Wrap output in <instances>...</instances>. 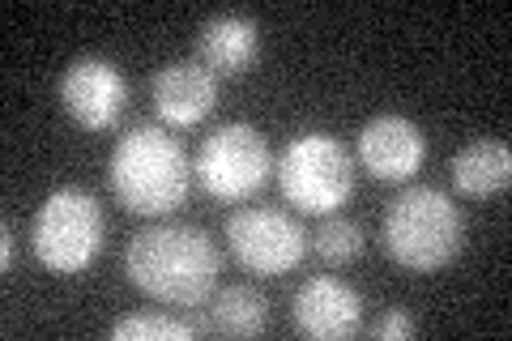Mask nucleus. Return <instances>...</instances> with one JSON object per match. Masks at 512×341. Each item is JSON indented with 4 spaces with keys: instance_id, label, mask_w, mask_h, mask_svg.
Segmentation results:
<instances>
[{
    "instance_id": "nucleus-1",
    "label": "nucleus",
    "mask_w": 512,
    "mask_h": 341,
    "mask_svg": "<svg viewBox=\"0 0 512 341\" xmlns=\"http://www.w3.org/2000/svg\"><path fill=\"white\" fill-rule=\"evenodd\" d=\"M218 243L201 226L163 222L146 226L128 239L124 273L141 295H150L167 307H197L218 286Z\"/></svg>"
},
{
    "instance_id": "nucleus-2",
    "label": "nucleus",
    "mask_w": 512,
    "mask_h": 341,
    "mask_svg": "<svg viewBox=\"0 0 512 341\" xmlns=\"http://www.w3.org/2000/svg\"><path fill=\"white\" fill-rule=\"evenodd\" d=\"M111 192L137 218H163L188 197V154L171 133L137 124L111 150Z\"/></svg>"
},
{
    "instance_id": "nucleus-3",
    "label": "nucleus",
    "mask_w": 512,
    "mask_h": 341,
    "mask_svg": "<svg viewBox=\"0 0 512 341\" xmlns=\"http://www.w3.org/2000/svg\"><path fill=\"white\" fill-rule=\"evenodd\" d=\"M384 248L402 269L431 273L444 269L453 256L466 248V218L461 205L440 188L414 184L389 205L384 214Z\"/></svg>"
},
{
    "instance_id": "nucleus-4",
    "label": "nucleus",
    "mask_w": 512,
    "mask_h": 341,
    "mask_svg": "<svg viewBox=\"0 0 512 341\" xmlns=\"http://www.w3.org/2000/svg\"><path fill=\"white\" fill-rule=\"evenodd\" d=\"M278 188L299 214H338L355 192V162L329 133H303L278 158Z\"/></svg>"
},
{
    "instance_id": "nucleus-5",
    "label": "nucleus",
    "mask_w": 512,
    "mask_h": 341,
    "mask_svg": "<svg viewBox=\"0 0 512 341\" xmlns=\"http://www.w3.org/2000/svg\"><path fill=\"white\" fill-rule=\"evenodd\" d=\"M103 239H107V218L99 201L82 188H56L39 205L35 222H30L35 256L52 273H82L103 252Z\"/></svg>"
},
{
    "instance_id": "nucleus-6",
    "label": "nucleus",
    "mask_w": 512,
    "mask_h": 341,
    "mask_svg": "<svg viewBox=\"0 0 512 341\" xmlns=\"http://www.w3.org/2000/svg\"><path fill=\"white\" fill-rule=\"evenodd\" d=\"M192 171L214 201H248L269 180L274 158H269V141L252 124H222L201 141Z\"/></svg>"
},
{
    "instance_id": "nucleus-7",
    "label": "nucleus",
    "mask_w": 512,
    "mask_h": 341,
    "mask_svg": "<svg viewBox=\"0 0 512 341\" xmlns=\"http://www.w3.org/2000/svg\"><path fill=\"white\" fill-rule=\"evenodd\" d=\"M227 243L231 256L256 278H282L291 273L303 256H308V235L303 226L274 205H248L235 209L227 222Z\"/></svg>"
},
{
    "instance_id": "nucleus-8",
    "label": "nucleus",
    "mask_w": 512,
    "mask_h": 341,
    "mask_svg": "<svg viewBox=\"0 0 512 341\" xmlns=\"http://www.w3.org/2000/svg\"><path fill=\"white\" fill-rule=\"evenodd\" d=\"M60 103L82 128H94V133H99V128H111L124 116L128 81L120 77V69L111 60L82 56L60 77Z\"/></svg>"
},
{
    "instance_id": "nucleus-9",
    "label": "nucleus",
    "mask_w": 512,
    "mask_h": 341,
    "mask_svg": "<svg viewBox=\"0 0 512 341\" xmlns=\"http://www.w3.org/2000/svg\"><path fill=\"white\" fill-rule=\"evenodd\" d=\"M427 158V137L419 133V124L406 116H372L359 133V162L372 180L384 184H406L414 180V171L423 167Z\"/></svg>"
},
{
    "instance_id": "nucleus-10",
    "label": "nucleus",
    "mask_w": 512,
    "mask_h": 341,
    "mask_svg": "<svg viewBox=\"0 0 512 341\" xmlns=\"http://www.w3.org/2000/svg\"><path fill=\"white\" fill-rule=\"evenodd\" d=\"M295 329L308 333L316 341H342L359 329L363 320V299L355 286H346L342 278H329V273H320V278H308L299 290H295Z\"/></svg>"
},
{
    "instance_id": "nucleus-11",
    "label": "nucleus",
    "mask_w": 512,
    "mask_h": 341,
    "mask_svg": "<svg viewBox=\"0 0 512 341\" xmlns=\"http://www.w3.org/2000/svg\"><path fill=\"white\" fill-rule=\"evenodd\" d=\"M154 111L171 128L201 124L218 103V77L201 60H171L154 73Z\"/></svg>"
},
{
    "instance_id": "nucleus-12",
    "label": "nucleus",
    "mask_w": 512,
    "mask_h": 341,
    "mask_svg": "<svg viewBox=\"0 0 512 341\" xmlns=\"http://www.w3.org/2000/svg\"><path fill=\"white\" fill-rule=\"evenodd\" d=\"M197 52L214 77H239L261 56V26L244 18V13H214V18L201 26Z\"/></svg>"
},
{
    "instance_id": "nucleus-13",
    "label": "nucleus",
    "mask_w": 512,
    "mask_h": 341,
    "mask_svg": "<svg viewBox=\"0 0 512 341\" xmlns=\"http://www.w3.org/2000/svg\"><path fill=\"white\" fill-rule=\"evenodd\" d=\"M512 180V150L500 137H478L453 158V184L466 197H495Z\"/></svg>"
},
{
    "instance_id": "nucleus-14",
    "label": "nucleus",
    "mask_w": 512,
    "mask_h": 341,
    "mask_svg": "<svg viewBox=\"0 0 512 341\" xmlns=\"http://www.w3.org/2000/svg\"><path fill=\"white\" fill-rule=\"evenodd\" d=\"M205 320H210V333L222 337H256L269 329V299L256 286H222L214 303L205 307Z\"/></svg>"
},
{
    "instance_id": "nucleus-15",
    "label": "nucleus",
    "mask_w": 512,
    "mask_h": 341,
    "mask_svg": "<svg viewBox=\"0 0 512 341\" xmlns=\"http://www.w3.org/2000/svg\"><path fill=\"white\" fill-rule=\"evenodd\" d=\"M111 337L116 341H188V337H197V329H192V320H175L163 312H133L111 324Z\"/></svg>"
},
{
    "instance_id": "nucleus-16",
    "label": "nucleus",
    "mask_w": 512,
    "mask_h": 341,
    "mask_svg": "<svg viewBox=\"0 0 512 341\" xmlns=\"http://www.w3.org/2000/svg\"><path fill=\"white\" fill-rule=\"evenodd\" d=\"M312 248L320 261L350 265L363 252V231H359V222H350V218H325V226H320L312 239Z\"/></svg>"
},
{
    "instance_id": "nucleus-17",
    "label": "nucleus",
    "mask_w": 512,
    "mask_h": 341,
    "mask_svg": "<svg viewBox=\"0 0 512 341\" xmlns=\"http://www.w3.org/2000/svg\"><path fill=\"white\" fill-rule=\"evenodd\" d=\"M372 337L376 341H406V337H414V320L406 312H384L372 324Z\"/></svg>"
},
{
    "instance_id": "nucleus-18",
    "label": "nucleus",
    "mask_w": 512,
    "mask_h": 341,
    "mask_svg": "<svg viewBox=\"0 0 512 341\" xmlns=\"http://www.w3.org/2000/svg\"><path fill=\"white\" fill-rule=\"evenodd\" d=\"M0 265H5V273L13 269V231L9 226H0Z\"/></svg>"
}]
</instances>
